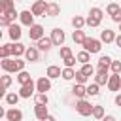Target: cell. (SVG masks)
<instances>
[{"label": "cell", "instance_id": "cell-1", "mask_svg": "<svg viewBox=\"0 0 121 121\" xmlns=\"http://www.w3.org/2000/svg\"><path fill=\"white\" fill-rule=\"evenodd\" d=\"M25 64H26V60H21L19 57H15V59L8 57V59H2V60H0V68H2L6 74L21 72V70H25Z\"/></svg>", "mask_w": 121, "mask_h": 121}, {"label": "cell", "instance_id": "cell-2", "mask_svg": "<svg viewBox=\"0 0 121 121\" xmlns=\"http://www.w3.org/2000/svg\"><path fill=\"white\" fill-rule=\"evenodd\" d=\"M81 45H83V51H87V53H100V49H102L100 40H96V38H87V36H85V40L81 42Z\"/></svg>", "mask_w": 121, "mask_h": 121}, {"label": "cell", "instance_id": "cell-3", "mask_svg": "<svg viewBox=\"0 0 121 121\" xmlns=\"http://www.w3.org/2000/svg\"><path fill=\"white\" fill-rule=\"evenodd\" d=\"M91 110H93V104H91L89 100H85V98H79V100H78V104H76V112H78L79 115L87 117V115H91Z\"/></svg>", "mask_w": 121, "mask_h": 121}, {"label": "cell", "instance_id": "cell-4", "mask_svg": "<svg viewBox=\"0 0 121 121\" xmlns=\"http://www.w3.org/2000/svg\"><path fill=\"white\" fill-rule=\"evenodd\" d=\"M34 93H36V87H34V81L30 79L28 83H23V85H21V91H19L17 95H19L21 98H30Z\"/></svg>", "mask_w": 121, "mask_h": 121}, {"label": "cell", "instance_id": "cell-5", "mask_svg": "<svg viewBox=\"0 0 121 121\" xmlns=\"http://www.w3.org/2000/svg\"><path fill=\"white\" fill-rule=\"evenodd\" d=\"M106 85H108V89H110V91L117 93V91L121 89V76H119V74H112V76H108Z\"/></svg>", "mask_w": 121, "mask_h": 121}, {"label": "cell", "instance_id": "cell-6", "mask_svg": "<svg viewBox=\"0 0 121 121\" xmlns=\"http://www.w3.org/2000/svg\"><path fill=\"white\" fill-rule=\"evenodd\" d=\"M49 40H51L53 45H64V30H60V28H53Z\"/></svg>", "mask_w": 121, "mask_h": 121}, {"label": "cell", "instance_id": "cell-7", "mask_svg": "<svg viewBox=\"0 0 121 121\" xmlns=\"http://www.w3.org/2000/svg\"><path fill=\"white\" fill-rule=\"evenodd\" d=\"M34 87H36V91H38V93H47V91L51 89V79L43 76V78H40V79L34 83Z\"/></svg>", "mask_w": 121, "mask_h": 121}, {"label": "cell", "instance_id": "cell-8", "mask_svg": "<svg viewBox=\"0 0 121 121\" xmlns=\"http://www.w3.org/2000/svg\"><path fill=\"white\" fill-rule=\"evenodd\" d=\"M8 34H9V38L13 40V42H19L21 40V26L19 25H15V23H9L8 25Z\"/></svg>", "mask_w": 121, "mask_h": 121}, {"label": "cell", "instance_id": "cell-9", "mask_svg": "<svg viewBox=\"0 0 121 121\" xmlns=\"http://www.w3.org/2000/svg\"><path fill=\"white\" fill-rule=\"evenodd\" d=\"M43 32H45V30H43V26H42V25H30V30H28V38L36 42V40H40V38L43 36Z\"/></svg>", "mask_w": 121, "mask_h": 121}, {"label": "cell", "instance_id": "cell-10", "mask_svg": "<svg viewBox=\"0 0 121 121\" xmlns=\"http://www.w3.org/2000/svg\"><path fill=\"white\" fill-rule=\"evenodd\" d=\"M45 0H36L34 4H32V8H30V13L36 17V15H43L45 13Z\"/></svg>", "mask_w": 121, "mask_h": 121}, {"label": "cell", "instance_id": "cell-11", "mask_svg": "<svg viewBox=\"0 0 121 121\" xmlns=\"http://www.w3.org/2000/svg\"><path fill=\"white\" fill-rule=\"evenodd\" d=\"M59 13H60V6H59L57 2H53V0H51V2H47V4H45V13H43V15L57 17Z\"/></svg>", "mask_w": 121, "mask_h": 121}, {"label": "cell", "instance_id": "cell-12", "mask_svg": "<svg viewBox=\"0 0 121 121\" xmlns=\"http://www.w3.org/2000/svg\"><path fill=\"white\" fill-rule=\"evenodd\" d=\"M9 45V57H21L23 53H25V45L21 43V42H15V43H8Z\"/></svg>", "mask_w": 121, "mask_h": 121}, {"label": "cell", "instance_id": "cell-13", "mask_svg": "<svg viewBox=\"0 0 121 121\" xmlns=\"http://www.w3.org/2000/svg\"><path fill=\"white\" fill-rule=\"evenodd\" d=\"M19 21H21V25L30 26V25H34V15L30 13V9H25V11L19 13Z\"/></svg>", "mask_w": 121, "mask_h": 121}, {"label": "cell", "instance_id": "cell-14", "mask_svg": "<svg viewBox=\"0 0 121 121\" xmlns=\"http://www.w3.org/2000/svg\"><path fill=\"white\" fill-rule=\"evenodd\" d=\"M4 117H6L8 121H21V119H23V112H21V110H17V108L13 106V108H9V110L6 112V115H4Z\"/></svg>", "mask_w": 121, "mask_h": 121}, {"label": "cell", "instance_id": "cell-15", "mask_svg": "<svg viewBox=\"0 0 121 121\" xmlns=\"http://www.w3.org/2000/svg\"><path fill=\"white\" fill-rule=\"evenodd\" d=\"M51 47H53V43H51V40H49V38L42 36L40 40H36V49H38V51H49Z\"/></svg>", "mask_w": 121, "mask_h": 121}, {"label": "cell", "instance_id": "cell-16", "mask_svg": "<svg viewBox=\"0 0 121 121\" xmlns=\"http://www.w3.org/2000/svg\"><path fill=\"white\" fill-rule=\"evenodd\" d=\"M23 55H25V59H26V60H30V62H36V60L40 59V51H38L36 47H26Z\"/></svg>", "mask_w": 121, "mask_h": 121}, {"label": "cell", "instance_id": "cell-17", "mask_svg": "<svg viewBox=\"0 0 121 121\" xmlns=\"http://www.w3.org/2000/svg\"><path fill=\"white\" fill-rule=\"evenodd\" d=\"M113 38H115V32L112 28H106V30L100 32V43H112Z\"/></svg>", "mask_w": 121, "mask_h": 121}, {"label": "cell", "instance_id": "cell-18", "mask_svg": "<svg viewBox=\"0 0 121 121\" xmlns=\"http://www.w3.org/2000/svg\"><path fill=\"white\" fill-rule=\"evenodd\" d=\"M45 78H49V79H57V78H60V68L55 66V64L47 66V70H45Z\"/></svg>", "mask_w": 121, "mask_h": 121}, {"label": "cell", "instance_id": "cell-19", "mask_svg": "<svg viewBox=\"0 0 121 121\" xmlns=\"http://www.w3.org/2000/svg\"><path fill=\"white\" fill-rule=\"evenodd\" d=\"M34 115H36V119H43L45 115H47V106H43V104H36L34 106Z\"/></svg>", "mask_w": 121, "mask_h": 121}, {"label": "cell", "instance_id": "cell-20", "mask_svg": "<svg viewBox=\"0 0 121 121\" xmlns=\"http://www.w3.org/2000/svg\"><path fill=\"white\" fill-rule=\"evenodd\" d=\"M72 95H74V96H78V98H85V96H87V95H85V85L76 83V85L72 87Z\"/></svg>", "mask_w": 121, "mask_h": 121}, {"label": "cell", "instance_id": "cell-21", "mask_svg": "<svg viewBox=\"0 0 121 121\" xmlns=\"http://www.w3.org/2000/svg\"><path fill=\"white\" fill-rule=\"evenodd\" d=\"M72 40H74V43L81 45V42L85 40V34H83V30H81V28H76V30L72 32Z\"/></svg>", "mask_w": 121, "mask_h": 121}, {"label": "cell", "instance_id": "cell-22", "mask_svg": "<svg viewBox=\"0 0 121 121\" xmlns=\"http://www.w3.org/2000/svg\"><path fill=\"white\" fill-rule=\"evenodd\" d=\"M89 60H91V53H87V51H79L76 55V62H79V64H85Z\"/></svg>", "mask_w": 121, "mask_h": 121}, {"label": "cell", "instance_id": "cell-23", "mask_svg": "<svg viewBox=\"0 0 121 121\" xmlns=\"http://www.w3.org/2000/svg\"><path fill=\"white\" fill-rule=\"evenodd\" d=\"M79 72H81V74H85V76L89 78V76H93V74H95V66H93L91 62H85V64H81V70H79Z\"/></svg>", "mask_w": 121, "mask_h": 121}, {"label": "cell", "instance_id": "cell-24", "mask_svg": "<svg viewBox=\"0 0 121 121\" xmlns=\"http://www.w3.org/2000/svg\"><path fill=\"white\" fill-rule=\"evenodd\" d=\"M32 78H30V74L28 72H25V70H21V72H17V81L23 85V83H28Z\"/></svg>", "mask_w": 121, "mask_h": 121}, {"label": "cell", "instance_id": "cell-25", "mask_svg": "<svg viewBox=\"0 0 121 121\" xmlns=\"http://www.w3.org/2000/svg\"><path fill=\"white\" fill-rule=\"evenodd\" d=\"M19 98H21V96H19L17 93H8V95H6V102H8L9 106H17Z\"/></svg>", "mask_w": 121, "mask_h": 121}, {"label": "cell", "instance_id": "cell-26", "mask_svg": "<svg viewBox=\"0 0 121 121\" xmlns=\"http://www.w3.org/2000/svg\"><path fill=\"white\" fill-rule=\"evenodd\" d=\"M34 100H36V104H43V106H47V102H49V96H47V93H36Z\"/></svg>", "mask_w": 121, "mask_h": 121}, {"label": "cell", "instance_id": "cell-27", "mask_svg": "<svg viewBox=\"0 0 121 121\" xmlns=\"http://www.w3.org/2000/svg\"><path fill=\"white\" fill-rule=\"evenodd\" d=\"M72 26H74V28H83V26H85V19H83L81 15L72 17Z\"/></svg>", "mask_w": 121, "mask_h": 121}, {"label": "cell", "instance_id": "cell-28", "mask_svg": "<svg viewBox=\"0 0 121 121\" xmlns=\"http://www.w3.org/2000/svg\"><path fill=\"white\" fill-rule=\"evenodd\" d=\"M74 68H66L64 66V70H60V76H62V79H66V81H70V79H74Z\"/></svg>", "mask_w": 121, "mask_h": 121}, {"label": "cell", "instance_id": "cell-29", "mask_svg": "<svg viewBox=\"0 0 121 121\" xmlns=\"http://www.w3.org/2000/svg\"><path fill=\"white\" fill-rule=\"evenodd\" d=\"M85 95H87V96H96V95H98V85H96V83L87 85V87H85Z\"/></svg>", "mask_w": 121, "mask_h": 121}, {"label": "cell", "instance_id": "cell-30", "mask_svg": "<svg viewBox=\"0 0 121 121\" xmlns=\"http://www.w3.org/2000/svg\"><path fill=\"white\" fill-rule=\"evenodd\" d=\"M74 79H76V83H81V85H85L89 78H87L85 74H81L79 70H76V72H74Z\"/></svg>", "mask_w": 121, "mask_h": 121}, {"label": "cell", "instance_id": "cell-31", "mask_svg": "<svg viewBox=\"0 0 121 121\" xmlns=\"http://www.w3.org/2000/svg\"><path fill=\"white\" fill-rule=\"evenodd\" d=\"M106 81H108V74H100V72H96V76H95V83L100 87V85H106Z\"/></svg>", "mask_w": 121, "mask_h": 121}, {"label": "cell", "instance_id": "cell-32", "mask_svg": "<svg viewBox=\"0 0 121 121\" xmlns=\"http://www.w3.org/2000/svg\"><path fill=\"white\" fill-rule=\"evenodd\" d=\"M91 115H93L95 119H102V115H104V108H102V106H93Z\"/></svg>", "mask_w": 121, "mask_h": 121}, {"label": "cell", "instance_id": "cell-33", "mask_svg": "<svg viewBox=\"0 0 121 121\" xmlns=\"http://www.w3.org/2000/svg\"><path fill=\"white\" fill-rule=\"evenodd\" d=\"M117 11H121L119 4H115V2L108 4V8H106V13H108V15H113V13H117Z\"/></svg>", "mask_w": 121, "mask_h": 121}, {"label": "cell", "instance_id": "cell-34", "mask_svg": "<svg viewBox=\"0 0 121 121\" xmlns=\"http://www.w3.org/2000/svg\"><path fill=\"white\" fill-rule=\"evenodd\" d=\"M0 85H2L4 89H8V87L11 85V76H9V74H4V76H0Z\"/></svg>", "mask_w": 121, "mask_h": 121}, {"label": "cell", "instance_id": "cell-35", "mask_svg": "<svg viewBox=\"0 0 121 121\" xmlns=\"http://www.w3.org/2000/svg\"><path fill=\"white\" fill-rule=\"evenodd\" d=\"M89 15H91V17H96V19H100V21H102V17H104V11H102L100 8H91Z\"/></svg>", "mask_w": 121, "mask_h": 121}, {"label": "cell", "instance_id": "cell-36", "mask_svg": "<svg viewBox=\"0 0 121 121\" xmlns=\"http://www.w3.org/2000/svg\"><path fill=\"white\" fill-rule=\"evenodd\" d=\"M62 62H64L66 68H74V64H76V57H74V55H68V57L62 59Z\"/></svg>", "mask_w": 121, "mask_h": 121}, {"label": "cell", "instance_id": "cell-37", "mask_svg": "<svg viewBox=\"0 0 121 121\" xmlns=\"http://www.w3.org/2000/svg\"><path fill=\"white\" fill-rule=\"evenodd\" d=\"M110 68H112V74H121V62L119 60H112Z\"/></svg>", "mask_w": 121, "mask_h": 121}, {"label": "cell", "instance_id": "cell-38", "mask_svg": "<svg viewBox=\"0 0 121 121\" xmlns=\"http://www.w3.org/2000/svg\"><path fill=\"white\" fill-rule=\"evenodd\" d=\"M4 15H6V19H8V21H9V23H13V21H15V19H17V17H19V13H17V11H15V9H9V11H6V13H4Z\"/></svg>", "mask_w": 121, "mask_h": 121}, {"label": "cell", "instance_id": "cell-39", "mask_svg": "<svg viewBox=\"0 0 121 121\" xmlns=\"http://www.w3.org/2000/svg\"><path fill=\"white\" fill-rule=\"evenodd\" d=\"M85 25H87V26H98V25H100V19H96V17H91V15H89V17L85 19Z\"/></svg>", "mask_w": 121, "mask_h": 121}, {"label": "cell", "instance_id": "cell-40", "mask_svg": "<svg viewBox=\"0 0 121 121\" xmlns=\"http://www.w3.org/2000/svg\"><path fill=\"white\" fill-rule=\"evenodd\" d=\"M59 55L64 59V57H68V55H72V49L68 47V45H60V49H59Z\"/></svg>", "mask_w": 121, "mask_h": 121}, {"label": "cell", "instance_id": "cell-41", "mask_svg": "<svg viewBox=\"0 0 121 121\" xmlns=\"http://www.w3.org/2000/svg\"><path fill=\"white\" fill-rule=\"evenodd\" d=\"M9 57V45H0V59H8Z\"/></svg>", "mask_w": 121, "mask_h": 121}, {"label": "cell", "instance_id": "cell-42", "mask_svg": "<svg viewBox=\"0 0 121 121\" xmlns=\"http://www.w3.org/2000/svg\"><path fill=\"white\" fill-rule=\"evenodd\" d=\"M110 62H112V59H110L108 55H102V57L98 59V64H100V66H108V68H110Z\"/></svg>", "mask_w": 121, "mask_h": 121}, {"label": "cell", "instance_id": "cell-43", "mask_svg": "<svg viewBox=\"0 0 121 121\" xmlns=\"http://www.w3.org/2000/svg\"><path fill=\"white\" fill-rule=\"evenodd\" d=\"M2 4H4V9H6V11H9V9H15V6H13V0H2Z\"/></svg>", "mask_w": 121, "mask_h": 121}, {"label": "cell", "instance_id": "cell-44", "mask_svg": "<svg viewBox=\"0 0 121 121\" xmlns=\"http://www.w3.org/2000/svg\"><path fill=\"white\" fill-rule=\"evenodd\" d=\"M8 25H9V21L6 19V15H0V28L2 26H8Z\"/></svg>", "mask_w": 121, "mask_h": 121}, {"label": "cell", "instance_id": "cell-45", "mask_svg": "<svg viewBox=\"0 0 121 121\" xmlns=\"http://www.w3.org/2000/svg\"><path fill=\"white\" fill-rule=\"evenodd\" d=\"M112 19H113V23H121V11L113 13V15H112Z\"/></svg>", "mask_w": 121, "mask_h": 121}, {"label": "cell", "instance_id": "cell-46", "mask_svg": "<svg viewBox=\"0 0 121 121\" xmlns=\"http://www.w3.org/2000/svg\"><path fill=\"white\" fill-rule=\"evenodd\" d=\"M108 70H110L108 66H100V64L96 66V72H100V74H108Z\"/></svg>", "mask_w": 121, "mask_h": 121}, {"label": "cell", "instance_id": "cell-47", "mask_svg": "<svg viewBox=\"0 0 121 121\" xmlns=\"http://www.w3.org/2000/svg\"><path fill=\"white\" fill-rule=\"evenodd\" d=\"M100 121H117V119H115L113 115H102V119H100Z\"/></svg>", "mask_w": 121, "mask_h": 121}, {"label": "cell", "instance_id": "cell-48", "mask_svg": "<svg viewBox=\"0 0 121 121\" xmlns=\"http://www.w3.org/2000/svg\"><path fill=\"white\" fill-rule=\"evenodd\" d=\"M42 121H57V119H55V117H53V115H49V113H47V115H45V117H43V119H42Z\"/></svg>", "mask_w": 121, "mask_h": 121}, {"label": "cell", "instance_id": "cell-49", "mask_svg": "<svg viewBox=\"0 0 121 121\" xmlns=\"http://www.w3.org/2000/svg\"><path fill=\"white\" fill-rule=\"evenodd\" d=\"M115 106H121V95H115Z\"/></svg>", "mask_w": 121, "mask_h": 121}, {"label": "cell", "instance_id": "cell-50", "mask_svg": "<svg viewBox=\"0 0 121 121\" xmlns=\"http://www.w3.org/2000/svg\"><path fill=\"white\" fill-rule=\"evenodd\" d=\"M4 96H6V89H4V87H2V85H0V100H2V98H4Z\"/></svg>", "mask_w": 121, "mask_h": 121}, {"label": "cell", "instance_id": "cell-51", "mask_svg": "<svg viewBox=\"0 0 121 121\" xmlns=\"http://www.w3.org/2000/svg\"><path fill=\"white\" fill-rule=\"evenodd\" d=\"M6 13V9H4V4H2V0H0V15H4Z\"/></svg>", "mask_w": 121, "mask_h": 121}, {"label": "cell", "instance_id": "cell-52", "mask_svg": "<svg viewBox=\"0 0 121 121\" xmlns=\"http://www.w3.org/2000/svg\"><path fill=\"white\" fill-rule=\"evenodd\" d=\"M4 115H6V110H4V108H2V106H0V119H2V117H4Z\"/></svg>", "mask_w": 121, "mask_h": 121}, {"label": "cell", "instance_id": "cell-53", "mask_svg": "<svg viewBox=\"0 0 121 121\" xmlns=\"http://www.w3.org/2000/svg\"><path fill=\"white\" fill-rule=\"evenodd\" d=\"M0 40H2V30H0Z\"/></svg>", "mask_w": 121, "mask_h": 121}, {"label": "cell", "instance_id": "cell-54", "mask_svg": "<svg viewBox=\"0 0 121 121\" xmlns=\"http://www.w3.org/2000/svg\"><path fill=\"white\" fill-rule=\"evenodd\" d=\"M13 2H21V0H13Z\"/></svg>", "mask_w": 121, "mask_h": 121}]
</instances>
